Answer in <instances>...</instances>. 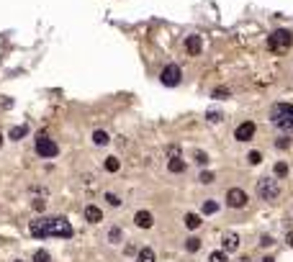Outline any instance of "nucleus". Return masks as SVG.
Returning <instances> with one entry per match:
<instances>
[{"label":"nucleus","mask_w":293,"mask_h":262,"mask_svg":"<svg viewBox=\"0 0 293 262\" xmlns=\"http://www.w3.org/2000/svg\"><path fill=\"white\" fill-rule=\"evenodd\" d=\"M270 121L283 134H293V103H275L270 111Z\"/></svg>","instance_id":"nucleus-1"},{"label":"nucleus","mask_w":293,"mask_h":262,"mask_svg":"<svg viewBox=\"0 0 293 262\" xmlns=\"http://www.w3.org/2000/svg\"><path fill=\"white\" fill-rule=\"evenodd\" d=\"M291 44H293V33L286 31V29H280V31H275V33H270V36H267V49L275 52V54L288 52Z\"/></svg>","instance_id":"nucleus-2"},{"label":"nucleus","mask_w":293,"mask_h":262,"mask_svg":"<svg viewBox=\"0 0 293 262\" xmlns=\"http://www.w3.org/2000/svg\"><path fill=\"white\" fill-rule=\"evenodd\" d=\"M47 229H49V236H59V239L72 236V224L62 219V216H47Z\"/></svg>","instance_id":"nucleus-3"},{"label":"nucleus","mask_w":293,"mask_h":262,"mask_svg":"<svg viewBox=\"0 0 293 262\" xmlns=\"http://www.w3.org/2000/svg\"><path fill=\"white\" fill-rule=\"evenodd\" d=\"M257 196L265 198V201H275L280 196L278 177H260V180H257Z\"/></svg>","instance_id":"nucleus-4"},{"label":"nucleus","mask_w":293,"mask_h":262,"mask_svg":"<svg viewBox=\"0 0 293 262\" xmlns=\"http://www.w3.org/2000/svg\"><path fill=\"white\" fill-rule=\"evenodd\" d=\"M36 154L44 157V159H52V157H57V154H59V146L54 144L49 136H44V134H41L39 139H36Z\"/></svg>","instance_id":"nucleus-5"},{"label":"nucleus","mask_w":293,"mask_h":262,"mask_svg":"<svg viewBox=\"0 0 293 262\" xmlns=\"http://www.w3.org/2000/svg\"><path fill=\"white\" fill-rule=\"evenodd\" d=\"M160 80H162V85L175 87V85H180V80H183V72H180L177 64H167L162 70V75H160Z\"/></svg>","instance_id":"nucleus-6"},{"label":"nucleus","mask_w":293,"mask_h":262,"mask_svg":"<svg viewBox=\"0 0 293 262\" xmlns=\"http://www.w3.org/2000/svg\"><path fill=\"white\" fill-rule=\"evenodd\" d=\"M227 206L229 208H244L247 206V193L242 188H232L227 193Z\"/></svg>","instance_id":"nucleus-7"},{"label":"nucleus","mask_w":293,"mask_h":262,"mask_svg":"<svg viewBox=\"0 0 293 262\" xmlns=\"http://www.w3.org/2000/svg\"><path fill=\"white\" fill-rule=\"evenodd\" d=\"M29 229H31V236H33V239H44V236H49V229H47V216H41V219H33Z\"/></svg>","instance_id":"nucleus-8"},{"label":"nucleus","mask_w":293,"mask_h":262,"mask_svg":"<svg viewBox=\"0 0 293 262\" xmlns=\"http://www.w3.org/2000/svg\"><path fill=\"white\" fill-rule=\"evenodd\" d=\"M234 136H236V142H250L252 136H255V123H252V121L239 123V126H236V131H234Z\"/></svg>","instance_id":"nucleus-9"},{"label":"nucleus","mask_w":293,"mask_h":262,"mask_svg":"<svg viewBox=\"0 0 293 262\" xmlns=\"http://www.w3.org/2000/svg\"><path fill=\"white\" fill-rule=\"evenodd\" d=\"M134 224H137L139 229H149V226L154 224V219H152L149 211H137V216H134Z\"/></svg>","instance_id":"nucleus-10"},{"label":"nucleus","mask_w":293,"mask_h":262,"mask_svg":"<svg viewBox=\"0 0 293 262\" xmlns=\"http://www.w3.org/2000/svg\"><path fill=\"white\" fill-rule=\"evenodd\" d=\"M185 52L190 57H198L201 54V36H196V33H193V36H188L185 39Z\"/></svg>","instance_id":"nucleus-11"},{"label":"nucleus","mask_w":293,"mask_h":262,"mask_svg":"<svg viewBox=\"0 0 293 262\" xmlns=\"http://www.w3.org/2000/svg\"><path fill=\"white\" fill-rule=\"evenodd\" d=\"M221 244H224V252H234V249L236 247H239V236H236V234H227V236H224L221 239Z\"/></svg>","instance_id":"nucleus-12"},{"label":"nucleus","mask_w":293,"mask_h":262,"mask_svg":"<svg viewBox=\"0 0 293 262\" xmlns=\"http://www.w3.org/2000/svg\"><path fill=\"white\" fill-rule=\"evenodd\" d=\"M85 219H88L90 224H98L100 219H103V213H100L98 206H85Z\"/></svg>","instance_id":"nucleus-13"},{"label":"nucleus","mask_w":293,"mask_h":262,"mask_svg":"<svg viewBox=\"0 0 293 262\" xmlns=\"http://www.w3.org/2000/svg\"><path fill=\"white\" fill-rule=\"evenodd\" d=\"M137 262H154V249H149V247L139 249V252H137Z\"/></svg>","instance_id":"nucleus-14"},{"label":"nucleus","mask_w":293,"mask_h":262,"mask_svg":"<svg viewBox=\"0 0 293 262\" xmlns=\"http://www.w3.org/2000/svg\"><path fill=\"white\" fill-rule=\"evenodd\" d=\"M167 170H170V173H183V170H185V162H183L180 157H173L170 162H167Z\"/></svg>","instance_id":"nucleus-15"},{"label":"nucleus","mask_w":293,"mask_h":262,"mask_svg":"<svg viewBox=\"0 0 293 262\" xmlns=\"http://www.w3.org/2000/svg\"><path fill=\"white\" fill-rule=\"evenodd\" d=\"M93 142L100 146V144H108V142H111V136H108L103 129H98V131H93Z\"/></svg>","instance_id":"nucleus-16"},{"label":"nucleus","mask_w":293,"mask_h":262,"mask_svg":"<svg viewBox=\"0 0 293 262\" xmlns=\"http://www.w3.org/2000/svg\"><path fill=\"white\" fill-rule=\"evenodd\" d=\"M185 226H188V229H198V226H201V216L198 213H188L185 216Z\"/></svg>","instance_id":"nucleus-17"},{"label":"nucleus","mask_w":293,"mask_h":262,"mask_svg":"<svg viewBox=\"0 0 293 262\" xmlns=\"http://www.w3.org/2000/svg\"><path fill=\"white\" fill-rule=\"evenodd\" d=\"M208 262H229V255L224 252V249H216V252H211Z\"/></svg>","instance_id":"nucleus-18"},{"label":"nucleus","mask_w":293,"mask_h":262,"mask_svg":"<svg viewBox=\"0 0 293 262\" xmlns=\"http://www.w3.org/2000/svg\"><path fill=\"white\" fill-rule=\"evenodd\" d=\"M185 249H188V252H198V249H201V239L198 236H190L188 242H185Z\"/></svg>","instance_id":"nucleus-19"},{"label":"nucleus","mask_w":293,"mask_h":262,"mask_svg":"<svg viewBox=\"0 0 293 262\" xmlns=\"http://www.w3.org/2000/svg\"><path fill=\"white\" fill-rule=\"evenodd\" d=\"M216 211H219V203H216V201H206V203H204V213H206V216L216 213Z\"/></svg>","instance_id":"nucleus-20"},{"label":"nucleus","mask_w":293,"mask_h":262,"mask_svg":"<svg viewBox=\"0 0 293 262\" xmlns=\"http://www.w3.org/2000/svg\"><path fill=\"white\" fill-rule=\"evenodd\" d=\"M26 126H16V129H10V139H24V136H26Z\"/></svg>","instance_id":"nucleus-21"},{"label":"nucleus","mask_w":293,"mask_h":262,"mask_svg":"<svg viewBox=\"0 0 293 262\" xmlns=\"http://www.w3.org/2000/svg\"><path fill=\"white\" fill-rule=\"evenodd\" d=\"M118 167H121V162H118L116 157H108V159H106V170H108V173H116Z\"/></svg>","instance_id":"nucleus-22"},{"label":"nucleus","mask_w":293,"mask_h":262,"mask_svg":"<svg viewBox=\"0 0 293 262\" xmlns=\"http://www.w3.org/2000/svg\"><path fill=\"white\" fill-rule=\"evenodd\" d=\"M108 242H114V244L121 242V229H118V226H114V229L108 232Z\"/></svg>","instance_id":"nucleus-23"},{"label":"nucleus","mask_w":293,"mask_h":262,"mask_svg":"<svg viewBox=\"0 0 293 262\" xmlns=\"http://www.w3.org/2000/svg\"><path fill=\"white\" fill-rule=\"evenodd\" d=\"M33 262H52V257H49V252H44V249H39V252L33 255Z\"/></svg>","instance_id":"nucleus-24"},{"label":"nucleus","mask_w":293,"mask_h":262,"mask_svg":"<svg viewBox=\"0 0 293 262\" xmlns=\"http://www.w3.org/2000/svg\"><path fill=\"white\" fill-rule=\"evenodd\" d=\"M275 175H278V177L288 175V165H286V162H278V165H275Z\"/></svg>","instance_id":"nucleus-25"},{"label":"nucleus","mask_w":293,"mask_h":262,"mask_svg":"<svg viewBox=\"0 0 293 262\" xmlns=\"http://www.w3.org/2000/svg\"><path fill=\"white\" fill-rule=\"evenodd\" d=\"M106 201L111 203V206H121V198L116 196V193H106Z\"/></svg>","instance_id":"nucleus-26"},{"label":"nucleus","mask_w":293,"mask_h":262,"mask_svg":"<svg viewBox=\"0 0 293 262\" xmlns=\"http://www.w3.org/2000/svg\"><path fill=\"white\" fill-rule=\"evenodd\" d=\"M247 157H250V165H260V162H263V154H260V152H250Z\"/></svg>","instance_id":"nucleus-27"},{"label":"nucleus","mask_w":293,"mask_h":262,"mask_svg":"<svg viewBox=\"0 0 293 262\" xmlns=\"http://www.w3.org/2000/svg\"><path fill=\"white\" fill-rule=\"evenodd\" d=\"M275 144H278V149H288V146H291V136H288V139L283 136V139H278Z\"/></svg>","instance_id":"nucleus-28"},{"label":"nucleus","mask_w":293,"mask_h":262,"mask_svg":"<svg viewBox=\"0 0 293 262\" xmlns=\"http://www.w3.org/2000/svg\"><path fill=\"white\" fill-rule=\"evenodd\" d=\"M213 98H229V90H224V87H216V90H213Z\"/></svg>","instance_id":"nucleus-29"},{"label":"nucleus","mask_w":293,"mask_h":262,"mask_svg":"<svg viewBox=\"0 0 293 262\" xmlns=\"http://www.w3.org/2000/svg\"><path fill=\"white\" fill-rule=\"evenodd\" d=\"M201 183H213V173H208V170L201 173Z\"/></svg>","instance_id":"nucleus-30"},{"label":"nucleus","mask_w":293,"mask_h":262,"mask_svg":"<svg viewBox=\"0 0 293 262\" xmlns=\"http://www.w3.org/2000/svg\"><path fill=\"white\" fill-rule=\"evenodd\" d=\"M196 159L204 165V162H208V154H206V152H196Z\"/></svg>","instance_id":"nucleus-31"},{"label":"nucleus","mask_w":293,"mask_h":262,"mask_svg":"<svg viewBox=\"0 0 293 262\" xmlns=\"http://www.w3.org/2000/svg\"><path fill=\"white\" fill-rule=\"evenodd\" d=\"M260 244H263V247H270V244H273V236H267V234H265V236L260 239Z\"/></svg>","instance_id":"nucleus-32"},{"label":"nucleus","mask_w":293,"mask_h":262,"mask_svg":"<svg viewBox=\"0 0 293 262\" xmlns=\"http://www.w3.org/2000/svg\"><path fill=\"white\" fill-rule=\"evenodd\" d=\"M167 154H170V159H173V157H180V149H177V146H170V149H167Z\"/></svg>","instance_id":"nucleus-33"},{"label":"nucleus","mask_w":293,"mask_h":262,"mask_svg":"<svg viewBox=\"0 0 293 262\" xmlns=\"http://www.w3.org/2000/svg\"><path fill=\"white\" fill-rule=\"evenodd\" d=\"M286 239H288V244H291V247H293V229H291V232H288V236H286Z\"/></svg>","instance_id":"nucleus-34"},{"label":"nucleus","mask_w":293,"mask_h":262,"mask_svg":"<svg viewBox=\"0 0 293 262\" xmlns=\"http://www.w3.org/2000/svg\"><path fill=\"white\" fill-rule=\"evenodd\" d=\"M263 262H275V260H273V257H265V260H263Z\"/></svg>","instance_id":"nucleus-35"},{"label":"nucleus","mask_w":293,"mask_h":262,"mask_svg":"<svg viewBox=\"0 0 293 262\" xmlns=\"http://www.w3.org/2000/svg\"><path fill=\"white\" fill-rule=\"evenodd\" d=\"M0 146H3V136H0Z\"/></svg>","instance_id":"nucleus-36"},{"label":"nucleus","mask_w":293,"mask_h":262,"mask_svg":"<svg viewBox=\"0 0 293 262\" xmlns=\"http://www.w3.org/2000/svg\"><path fill=\"white\" fill-rule=\"evenodd\" d=\"M16 262H24V260H16Z\"/></svg>","instance_id":"nucleus-37"}]
</instances>
